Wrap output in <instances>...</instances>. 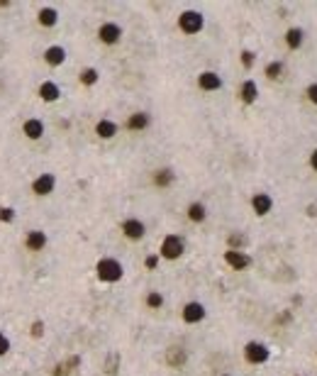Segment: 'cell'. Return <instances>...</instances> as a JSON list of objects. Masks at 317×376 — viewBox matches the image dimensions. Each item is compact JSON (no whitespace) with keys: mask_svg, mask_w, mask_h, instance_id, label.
Here are the masks:
<instances>
[{"mask_svg":"<svg viewBox=\"0 0 317 376\" xmlns=\"http://www.w3.org/2000/svg\"><path fill=\"white\" fill-rule=\"evenodd\" d=\"M96 271H98V279L105 281V283H117V281L122 279V274H124L122 264H120L117 259H112V257L100 259L98 266H96Z\"/></svg>","mask_w":317,"mask_h":376,"instance_id":"cell-1","label":"cell"},{"mask_svg":"<svg viewBox=\"0 0 317 376\" xmlns=\"http://www.w3.org/2000/svg\"><path fill=\"white\" fill-rule=\"evenodd\" d=\"M205 25V17L200 13H195V10H186V13H180L178 17V27L186 32V34H198L200 29Z\"/></svg>","mask_w":317,"mask_h":376,"instance_id":"cell-2","label":"cell"},{"mask_svg":"<svg viewBox=\"0 0 317 376\" xmlns=\"http://www.w3.org/2000/svg\"><path fill=\"white\" fill-rule=\"evenodd\" d=\"M186 252V242L178 235H166L161 242V257L164 259H178L180 254Z\"/></svg>","mask_w":317,"mask_h":376,"instance_id":"cell-3","label":"cell"},{"mask_svg":"<svg viewBox=\"0 0 317 376\" xmlns=\"http://www.w3.org/2000/svg\"><path fill=\"white\" fill-rule=\"evenodd\" d=\"M271 357V349L266 347L263 342H247L244 347V359L249 364H266Z\"/></svg>","mask_w":317,"mask_h":376,"instance_id":"cell-4","label":"cell"},{"mask_svg":"<svg viewBox=\"0 0 317 376\" xmlns=\"http://www.w3.org/2000/svg\"><path fill=\"white\" fill-rule=\"evenodd\" d=\"M180 315H183V320L188 322V325L203 322V320H205V306H203V303H198V301H193V303H186Z\"/></svg>","mask_w":317,"mask_h":376,"instance_id":"cell-5","label":"cell"},{"mask_svg":"<svg viewBox=\"0 0 317 376\" xmlns=\"http://www.w3.org/2000/svg\"><path fill=\"white\" fill-rule=\"evenodd\" d=\"M98 37H100L103 44H117L120 37H122V27L115 25V22H105V25H100V29H98Z\"/></svg>","mask_w":317,"mask_h":376,"instance_id":"cell-6","label":"cell"},{"mask_svg":"<svg viewBox=\"0 0 317 376\" xmlns=\"http://www.w3.org/2000/svg\"><path fill=\"white\" fill-rule=\"evenodd\" d=\"M224 262L232 266L235 271H242V269L251 266V257L244 254V252H239V249H227L224 252Z\"/></svg>","mask_w":317,"mask_h":376,"instance_id":"cell-7","label":"cell"},{"mask_svg":"<svg viewBox=\"0 0 317 376\" xmlns=\"http://www.w3.org/2000/svg\"><path fill=\"white\" fill-rule=\"evenodd\" d=\"M122 232H124V237H129V239H142L144 232H147V227H144L142 220L129 218V220H124V223H122Z\"/></svg>","mask_w":317,"mask_h":376,"instance_id":"cell-8","label":"cell"},{"mask_svg":"<svg viewBox=\"0 0 317 376\" xmlns=\"http://www.w3.org/2000/svg\"><path fill=\"white\" fill-rule=\"evenodd\" d=\"M54 186H56L54 174H41L39 179L32 183V191H34L37 195H49L52 191H54Z\"/></svg>","mask_w":317,"mask_h":376,"instance_id":"cell-9","label":"cell"},{"mask_svg":"<svg viewBox=\"0 0 317 376\" xmlns=\"http://www.w3.org/2000/svg\"><path fill=\"white\" fill-rule=\"evenodd\" d=\"M198 86H200L203 91H217V88H222V78L215 71H203V73L198 76Z\"/></svg>","mask_w":317,"mask_h":376,"instance_id":"cell-10","label":"cell"},{"mask_svg":"<svg viewBox=\"0 0 317 376\" xmlns=\"http://www.w3.org/2000/svg\"><path fill=\"white\" fill-rule=\"evenodd\" d=\"M251 208H254L256 215H266V213H271V208H274V200H271L268 193H256L251 198Z\"/></svg>","mask_w":317,"mask_h":376,"instance_id":"cell-11","label":"cell"},{"mask_svg":"<svg viewBox=\"0 0 317 376\" xmlns=\"http://www.w3.org/2000/svg\"><path fill=\"white\" fill-rule=\"evenodd\" d=\"M25 244H27V249L39 252L47 247V235H44L41 230H32V232H27V237H25Z\"/></svg>","mask_w":317,"mask_h":376,"instance_id":"cell-12","label":"cell"},{"mask_svg":"<svg viewBox=\"0 0 317 376\" xmlns=\"http://www.w3.org/2000/svg\"><path fill=\"white\" fill-rule=\"evenodd\" d=\"M44 61H47L49 66H61V64L66 61V49H64V47H49V49L44 52Z\"/></svg>","mask_w":317,"mask_h":376,"instance_id":"cell-13","label":"cell"},{"mask_svg":"<svg viewBox=\"0 0 317 376\" xmlns=\"http://www.w3.org/2000/svg\"><path fill=\"white\" fill-rule=\"evenodd\" d=\"M305 42V32L300 27H290L286 32V44H288L290 49H300Z\"/></svg>","mask_w":317,"mask_h":376,"instance_id":"cell-14","label":"cell"},{"mask_svg":"<svg viewBox=\"0 0 317 376\" xmlns=\"http://www.w3.org/2000/svg\"><path fill=\"white\" fill-rule=\"evenodd\" d=\"M22 132L27 135L29 140H39L41 135H44V125H41V120H27L25 125H22Z\"/></svg>","mask_w":317,"mask_h":376,"instance_id":"cell-15","label":"cell"},{"mask_svg":"<svg viewBox=\"0 0 317 376\" xmlns=\"http://www.w3.org/2000/svg\"><path fill=\"white\" fill-rule=\"evenodd\" d=\"M96 132H98V137H103V140H112L117 135V125L112 120H100L96 125Z\"/></svg>","mask_w":317,"mask_h":376,"instance_id":"cell-16","label":"cell"},{"mask_svg":"<svg viewBox=\"0 0 317 376\" xmlns=\"http://www.w3.org/2000/svg\"><path fill=\"white\" fill-rule=\"evenodd\" d=\"M59 96H61V93H59V86L52 83V81H44V83L39 86V98H41V100H47V103H54Z\"/></svg>","mask_w":317,"mask_h":376,"instance_id":"cell-17","label":"cell"},{"mask_svg":"<svg viewBox=\"0 0 317 376\" xmlns=\"http://www.w3.org/2000/svg\"><path fill=\"white\" fill-rule=\"evenodd\" d=\"M149 122H152V117H149L147 112H134V115L127 120V127H129V130H147Z\"/></svg>","mask_w":317,"mask_h":376,"instance_id":"cell-18","label":"cell"},{"mask_svg":"<svg viewBox=\"0 0 317 376\" xmlns=\"http://www.w3.org/2000/svg\"><path fill=\"white\" fill-rule=\"evenodd\" d=\"M239 96H242L244 103H254L256 96H259V88H256L254 81H244V83H242V91H239Z\"/></svg>","mask_w":317,"mask_h":376,"instance_id":"cell-19","label":"cell"},{"mask_svg":"<svg viewBox=\"0 0 317 376\" xmlns=\"http://www.w3.org/2000/svg\"><path fill=\"white\" fill-rule=\"evenodd\" d=\"M205 215H207V210L203 203H191V205H188V218H191L193 223H203Z\"/></svg>","mask_w":317,"mask_h":376,"instance_id":"cell-20","label":"cell"},{"mask_svg":"<svg viewBox=\"0 0 317 376\" xmlns=\"http://www.w3.org/2000/svg\"><path fill=\"white\" fill-rule=\"evenodd\" d=\"M56 20H59V15H56L54 8H44V10H39V25H44V27H54Z\"/></svg>","mask_w":317,"mask_h":376,"instance_id":"cell-21","label":"cell"},{"mask_svg":"<svg viewBox=\"0 0 317 376\" xmlns=\"http://www.w3.org/2000/svg\"><path fill=\"white\" fill-rule=\"evenodd\" d=\"M186 362V352L180 347H173V349H168V364L171 366H180V364Z\"/></svg>","mask_w":317,"mask_h":376,"instance_id":"cell-22","label":"cell"},{"mask_svg":"<svg viewBox=\"0 0 317 376\" xmlns=\"http://www.w3.org/2000/svg\"><path fill=\"white\" fill-rule=\"evenodd\" d=\"M171 181H173V171H171V169H161V171H156V176H154V183H156V186H168Z\"/></svg>","mask_w":317,"mask_h":376,"instance_id":"cell-23","label":"cell"},{"mask_svg":"<svg viewBox=\"0 0 317 376\" xmlns=\"http://www.w3.org/2000/svg\"><path fill=\"white\" fill-rule=\"evenodd\" d=\"M147 306L152 308V310H159V308L164 306V296L159 291H152L149 296H147Z\"/></svg>","mask_w":317,"mask_h":376,"instance_id":"cell-24","label":"cell"},{"mask_svg":"<svg viewBox=\"0 0 317 376\" xmlns=\"http://www.w3.org/2000/svg\"><path fill=\"white\" fill-rule=\"evenodd\" d=\"M98 81V71L96 69H83L81 71V83L83 86H93Z\"/></svg>","mask_w":317,"mask_h":376,"instance_id":"cell-25","label":"cell"},{"mask_svg":"<svg viewBox=\"0 0 317 376\" xmlns=\"http://www.w3.org/2000/svg\"><path fill=\"white\" fill-rule=\"evenodd\" d=\"M281 73H283V64H281V61H271V64L266 66V76H268V78H281Z\"/></svg>","mask_w":317,"mask_h":376,"instance_id":"cell-26","label":"cell"},{"mask_svg":"<svg viewBox=\"0 0 317 376\" xmlns=\"http://www.w3.org/2000/svg\"><path fill=\"white\" fill-rule=\"evenodd\" d=\"M8 352H10V340H8L5 335L0 332V357H5Z\"/></svg>","mask_w":317,"mask_h":376,"instance_id":"cell-27","label":"cell"},{"mask_svg":"<svg viewBox=\"0 0 317 376\" xmlns=\"http://www.w3.org/2000/svg\"><path fill=\"white\" fill-rule=\"evenodd\" d=\"M13 218H15V213L10 208H0V220L3 223H13Z\"/></svg>","mask_w":317,"mask_h":376,"instance_id":"cell-28","label":"cell"},{"mask_svg":"<svg viewBox=\"0 0 317 376\" xmlns=\"http://www.w3.org/2000/svg\"><path fill=\"white\" fill-rule=\"evenodd\" d=\"M242 64L249 69V66L254 64V52H242Z\"/></svg>","mask_w":317,"mask_h":376,"instance_id":"cell-29","label":"cell"},{"mask_svg":"<svg viewBox=\"0 0 317 376\" xmlns=\"http://www.w3.org/2000/svg\"><path fill=\"white\" fill-rule=\"evenodd\" d=\"M307 98H310V103H315L317 105V83L307 86Z\"/></svg>","mask_w":317,"mask_h":376,"instance_id":"cell-30","label":"cell"},{"mask_svg":"<svg viewBox=\"0 0 317 376\" xmlns=\"http://www.w3.org/2000/svg\"><path fill=\"white\" fill-rule=\"evenodd\" d=\"M41 332H44V322L37 320L34 325H32V335H34V337H41Z\"/></svg>","mask_w":317,"mask_h":376,"instance_id":"cell-31","label":"cell"},{"mask_svg":"<svg viewBox=\"0 0 317 376\" xmlns=\"http://www.w3.org/2000/svg\"><path fill=\"white\" fill-rule=\"evenodd\" d=\"M147 269H156V264H159V257H147Z\"/></svg>","mask_w":317,"mask_h":376,"instance_id":"cell-32","label":"cell"},{"mask_svg":"<svg viewBox=\"0 0 317 376\" xmlns=\"http://www.w3.org/2000/svg\"><path fill=\"white\" fill-rule=\"evenodd\" d=\"M310 166H312V169L317 171V149H315L312 154H310Z\"/></svg>","mask_w":317,"mask_h":376,"instance_id":"cell-33","label":"cell"},{"mask_svg":"<svg viewBox=\"0 0 317 376\" xmlns=\"http://www.w3.org/2000/svg\"><path fill=\"white\" fill-rule=\"evenodd\" d=\"M244 242V237H239V235H232V244H242Z\"/></svg>","mask_w":317,"mask_h":376,"instance_id":"cell-34","label":"cell"},{"mask_svg":"<svg viewBox=\"0 0 317 376\" xmlns=\"http://www.w3.org/2000/svg\"><path fill=\"white\" fill-rule=\"evenodd\" d=\"M222 376H230V374H222Z\"/></svg>","mask_w":317,"mask_h":376,"instance_id":"cell-35","label":"cell"},{"mask_svg":"<svg viewBox=\"0 0 317 376\" xmlns=\"http://www.w3.org/2000/svg\"><path fill=\"white\" fill-rule=\"evenodd\" d=\"M295 376H300V374H295Z\"/></svg>","mask_w":317,"mask_h":376,"instance_id":"cell-36","label":"cell"}]
</instances>
